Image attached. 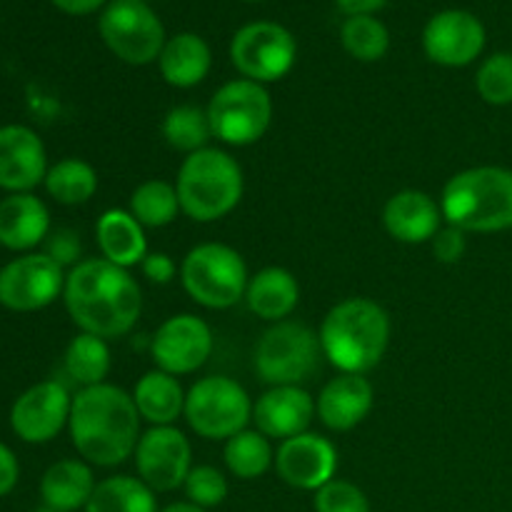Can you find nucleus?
<instances>
[{
  "mask_svg": "<svg viewBox=\"0 0 512 512\" xmlns=\"http://www.w3.org/2000/svg\"><path fill=\"white\" fill-rule=\"evenodd\" d=\"M443 210L423 190H400L383 208V225L398 243H430L443 228Z\"/></svg>",
  "mask_w": 512,
  "mask_h": 512,
  "instance_id": "21",
  "label": "nucleus"
},
{
  "mask_svg": "<svg viewBox=\"0 0 512 512\" xmlns=\"http://www.w3.org/2000/svg\"><path fill=\"white\" fill-rule=\"evenodd\" d=\"M18 475H20V468H18V460H15L13 450H10L8 445L0 443V498H3V495H8L10 490L15 488V483H18Z\"/></svg>",
  "mask_w": 512,
  "mask_h": 512,
  "instance_id": "41",
  "label": "nucleus"
},
{
  "mask_svg": "<svg viewBox=\"0 0 512 512\" xmlns=\"http://www.w3.org/2000/svg\"><path fill=\"white\" fill-rule=\"evenodd\" d=\"M320 338L303 323L280 320L255 345V370L268 385H300L318 365Z\"/></svg>",
  "mask_w": 512,
  "mask_h": 512,
  "instance_id": "9",
  "label": "nucleus"
},
{
  "mask_svg": "<svg viewBox=\"0 0 512 512\" xmlns=\"http://www.w3.org/2000/svg\"><path fill=\"white\" fill-rule=\"evenodd\" d=\"M160 75L173 88H193L203 83L213 65V53L208 43L195 33H178L165 40V48L158 58Z\"/></svg>",
  "mask_w": 512,
  "mask_h": 512,
  "instance_id": "25",
  "label": "nucleus"
},
{
  "mask_svg": "<svg viewBox=\"0 0 512 512\" xmlns=\"http://www.w3.org/2000/svg\"><path fill=\"white\" fill-rule=\"evenodd\" d=\"M348 15H373L375 10L383 8L388 0H335Z\"/></svg>",
  "mask_w": 512,
  "mask_h": 512,
  "instance_id": "43",
  "label": "nucleus"
},
{
  "mask_svg": "<svg viewBox=\"0 0 512 512\" xmlns=\"http://www.w3.org/2000/svg\"><path fill=\"white\" fill-rule=\"evenodd\" d=\"M343 48L360 63H375L390 48V33L373 15H350L340 30Z\"/></svg>",
  "mask_w": 512,
  "mask_h": 512,
  "instance_id": "34",
  "label": "nucleus"
},
{
  "mask_svg": "<svg viewBox=\"0 0 512 512\" xmlns=\"http://www.w3.org/2000/svg\"><path fill=\"white\" fill-rule=\"evenodd\" d=\"M93 470L83 460H58L45 470L40 480V495L45 508L58 512H73L85 508L95 490Z\"/></svg>",
  "mask_w": 512,
  "mask_h": 512,
  "instance_id": "26",
  "label": "nucleus"
},
{
  "mask_svg": "<svg viewBox=\"0 0 512 512\" xmlns=\"http://www.w3.org/2000/svg\"><path fill=\"white\" fill-rule=\"evenodd\" d=\"M210 353H213V330L203 318L190 313L165 320L150 340V355L158 370L175 378L203 368Z\"/></svg>",
  "mask_w": 512,
  "mask_h": 512,
  "instance_id": "14",
  "label": "nucleus"
},
{
  "mask_svg": "<svg viewBox=\"0 0 512 512\" xmlns=\"http://www.w3.org/2000/svg\"><path fill=\"white\" fill-rule=\"evenodd\" d=\"M180 280L185 293L198 305L228 310L245 298L250 275L238 250L223 243H203L183 258Z\"/></svg>",
  "mask_w": 512,
  "mask_h": 512,
  "instance_id": "6",
  "label": "nucleus"
},
{
  "mask_svg": "<svg viewBox=\"0 0 512 512\" xmlns=\"http://www.w3.org/2000/svg\"><path fill=\"white\" fill-rule=\"evenodd\" d=\"M210 130L225 145L245 148L268 133L273 120V100L265 85L255 80H230L215 90L208 105Z\"/></svg>",
  "mask_w": 512,
  "mask_h": 512,
  "instance_id": "7",
  "label": "nucleus"
},
{
  "mask_svg": "<svg viewBox=\"0 0 512 512\" xmlns=\"http://www.w3.org/2000/svg\"><path fill=\"white\" fill-rule=\"evenodd\" d=\"M48 155L38 133L25 125L0 128V188L28 193L45 183Z\"/></svg>",
  "mask_w": 512,
  "mask_h": 512,
  "instance_id": "18",
  "label": "nucleus"
},
{
  "mask_svg": "<svg viewBox=\"0 0 512 512\" xmlns=\"http://www.w3.org/2000/svg\"><path fill=\"white\" fill-rule=\"evenodd\" d=\"M45 253H48L55 263L63 265V268L65 265H73L75 268L80 258L78 233H73V230H58V233H53L48 238V248H45Z\"/></svg>",
  "mask_w": 512,
  "mask_h": 512,
  "instance_id": "39",
  "label": "nucleus"
},
{
  "mask_svg": "<svg viewBox=\"0 0 512 512\" xmlns=\"http://www.w3.org/2000/svg\"><path fill=\"white\" fill-rule=\"evenodd\" d=\"M85 512H158L155 493L140 478L113 475L95 485Z\"/></svg>",
  "mask_w": 512,
  "mask_h": 512,
  "instance_id": "28",
  "label": "nucleus"
},
{
  "mask_svg": "<svg viewBox=\"0 0 512 512\" xmlns=\"http://www.w3.org/2000/svg\"><path fill=\"white\" fill-rule=\"evenodd\" d=\"M225 465L240 480H255L270 470L275 463V453L270 440L260 430H240L230 440H225L223 450Z\"/></svg>",
  "mask_w": 512,
  "mask_h": 512,
  "instance_id": "30",
  "label": "nucleus"
},
{
  "mask_svg": "<svg viewBox=\"0 0 512 512\" xmlns=\"http://www.w3.org/2000/svg\"><path fill=\"white\" fill-rule=\"evenodd\" d=\"M68 428L75 450L85 463L113 468L135 455L140 413L133 395L118 385L100 383L75 395Z\"/></svg>",
  "mask_w": 512,
  "mask_h": 512,
  "instance_id": "2",
  "label": "nucleus"
},
{
  "mask_svg": "<svg viewBox=\"0 0 512 512\" xmlns=\"http://www.w3.org/2000/svg\"><path fill=\"white\" fill-rule=\"evenodd\" d=\"M100 35L128 65L153 63L165 48L163 23L143 0H113L100 15Z\"/></svg>",
  "mask_w": 512,
  "mask_h": 512,
  "instance_id": "10",
  "label": "nucleus"
},
{
  "mask_svg": "<svg viewBox=\"0 0 512 512\" xmlns=\"http://www.w3.org/2000/svg\"><path fill=\"white\" fill-rule=\"evenodd\" d=\"M65 373L70 380L83 388L105 383L110 373V348L103 338L90 333H80L70 340L65 350Z\"/></svg>",
  "mask_w": 512,
  "mask_h": 512,
  "instance_id": "29",
  "label": "nucleus"
},
{
  "mask_svg": "<svg viewBox=\"0 0 512 512\" xmlns=\"http://www.w3.org/2000/svg\"><path fill=\"white\" fill-rule=\"evenodd\" d=\"M133 458L140 480L153 493H170L180 488L193 470V448L185 433L173 425H153L148 433L140 435Z\"/></svg>",
  "mask_w": 512,
  "mask_h": 512,
  "instance_id": "13",
  "label": "nucleus"
},
{
  "mask_svg": "<svg viewBox=\"0 0 512 512\" xmlns=\"http://www.w3.org/2000/svg\"><path fill=\"white\" fill-rule=\"evenodd\" d=\"M70 408H73V398L65 385L58 380H45L28 388L15 400L10 410V425L25 443H50L68 425Z\"/></svg>",
  "mask_w": 512,
  "mask_h": 512,
  "instance_id": "15",
  "label": "nucleus"
},
{
  "mask_svg": "<svg viewBox=\"0 0 512 512\" xmlns=\"http://www.w3.org/2000/svg\"><path fill=\"white\" fill-rule=\"evenodd\" d=\"M183 415L200 438L230 440L253 420V403L238 380L208 375L188 390Z\"/></svg>",
  "mask_w": 512,
  "mask_h": 512,
  "instance_id": "8",
  "label": "nucleus"
},
{
  "mask_svg": "<svg viewBox=\"0 0 512 512\" xmlns=\"http://www.w3.org/2000/svg\"><path fill=\"white\" fill-rule=\"evenodd\" d=\"M50 213L40 198L13 193L0 203V245L8 250H30L48 238Z\"/></svg>",
  "mask_w": 512,
  "mask_h": 512,
  "instance_id": "22",
  "label": "nucleus"
},
{
  "mask_svg": "<svg viewBox=\"0 0 512 512\" xmlns=\"http://www.w3.org/2000/svg\"><path fill=\"white\" fill-rule=\"evenodd\" d=\"M315 512H370V503L358 485L333 478L315 490Z\"/></svg>",
  "mask_w": 512,
  "mask_h": 512,
  "instance_id": "37",
  "label": "nucleus"
},
{
  "mask_svg": "<svg viewBox=\"0 0 512 512\" xmlns=\"http://www.w3.org/2000/svg\"><path fill=\"white\" fill-rule=\"evenodd\" d=\"M185 395L178 378L163 370H150L133 388L140 418L153 425H173L185 413Z\"/></svg>",
  "mask_w": 512,
  "mask_h": 512,
  "instance_id": "27",
  "label": "nucleus"
},
{
  "mask_svg": "<svg viewBox=\"0 0 512 512\" xmlns=\"http://www.w3.org/2000/svg\"><path fill=\"white\" fill-rule=\"evenodd\" d=\"M245 303L253 310L258 318L270 320V323H280L288 318L300 303V285L290 270L270 265L255 273L248 280V290H245Z\"/></svg>",
  "mask_w": 512,
  "mask_h": 512,
  "instance_id": "24",
  "label": "nucleus"
},
{
  "mask_svg": "<svg viewBox=\"0 0 512 512\" xmlns=\"http://www.w3.org/2000/svg\"><path fill=\"white\" fill-rule=\"evenodd\" d=\"M160 512H205V508H200V505H195V503H173V505H168V508H163Z\"/></svg>",
  "mask_w": 512,
  "mask_h": 512,
  "instance_id": "44",
  "label": "nucleus"
},
{
  "mask_svg": "<svg viewBox=\"0 0 512 512\" xmlns=\"http://www.w3.org/2000/svg\"><path fill=\"white\" fill-rule=\"evenodd\" d=\"M65 270L48 253H28L0 268V305L15 313H33L65 290Z\"/></svg>",
  "mask_w": 512,
  "mask_h": 512,
  "instance_id": "12",
  "label": "nucleus"
},
{
  "mask_svg": "<svg viewBox=\"0 0 512 512\" xmlns=\"http://www.w3.org/2000/svg\"><path fill=\"white\" fill-rule=\"evenodd\" d=\"M448 225L463 233H500L512 228V170L480 165L453 175L440 195Z\"/></svg>",
  "mask_w": 512,
  "mask_h": 512,
  "instance_id": "4",
  "label": "nucleus"
},
{
  "mask_svg": "<svg viewBox=\"0 0 512 512\" xmlns=\"http://www.w3.org/2000/svg\"><path fill=\"white\" fill-rule=\"evenodd\" d=\"M130 213L143 228H165L183 213L178 190L168 180H145L130 195Z\"/></svg>",
  "mask_w": 512,
  "mask_h": 512,
  "instance_id": "32",
  "label": "nucleus"
},
{
  "mask_svg": "<svg viewBox=\"0 0 512 512\" xmlns=\"http://www.w3.org/2000/svg\"><path fill=\"white\" fill-rule=\"evenodd\" d=\"M163 138L170 148L188 155L208 148V140L213 138L208 110L195 108V105H178L168 110L163 120Z\"/></svg>",
  "mask_w": 512,
  "mask_h": 512,
  "instance_id": "33",
  "label": "nucleus"
},
{
  "mask_svg": "<svg viewBox=\"0 0 512 512\" xmlns=\"http://www.w3.org/2000/svg\"><path fill=\"white\" fill-rule=\"evenodd\" d=\"M373 403L375 390L365 375L340 373L320 390L315 408L325 428L335 433H348L368 418Z\"/></svg>",
  "mask_w": 512,
  "mask_h": 512,
  "instance_id": "20",
  "label": "nucleus"
},
{
  "mask_svg": "<svg viewBox=\"0 0 512 512\" xmlns=\"http://www.w3.org/2000/svg\"><path fill=\"white\" fill-rule=\"evenodd\" d=\"M45 190L50 193V198L63 205H83L98 190V173L85 160L65 158L48 168Z\"/></svg>",
  "mask_w": 512,
  "mask_h": 512,
  "instance_id": "31",
  "label": "nucleus"
},
{
  "mask_svg": "<svg viewBox=\"0 0 512 512\" xmlns=\"http://www.w3.org/2000/svg\"><path fill=\"white\" fill-rule=\"evenodd\" d=\"M185 495L200 508H215L228 498V480L213 465H198L185 478Z\"/></svg>",
  "mask_w": 512,
  "mask_h": 512,
  "instance_id": "36",
  "label": "nucleus"
},
{
  "mask_svg": "<svg viewBox=\"0 0 512 512\" xmlns=\"http://www.w3.org/2000/svg\"><path fill=\"white\" fill-rule=\"evenodd\" d=\"M430 245H433L435 260L445 265L460 263V258L465 255V248H468V243H465V233L460 228H455V225L440 228L438 235L430 240Z\"/></svg>",
  "mask_w": 512,
  "mask_h": 512,
  "instance_id": "38",
  "label": "nucleus"
},
{
  "mask_svg": "<svg viewBox=\"0 0 512 512\" xmlns=\"http://www.w3.org/2000/svg\"><path fill=\"white\" fill-rule=\"evenodd\" d=\"M53 5L68 15H88L93 10L103 8L105 0H53Z\"/></svg>",
  "mask_w": 512,
  "mask_h": 512,
  "instance_id": "42",
  "label": "nucleus"
},
{
  "mask_svg": "<svg viewBox=\"0 0 512 512\" xmlns=\"http://www.w3.org/2000/svg\"><path fill=\"white\" fill-rule=\"evenodd\" d=\"M423 48L433 63L463 68L483 53L485 28L468 10H443L425 25Z\"/></svg>",
  "mask_w": 512,
  "mask_h": 512,
  "instance_id": "16",
  "label": "nucleus"
},
{
  "mask_svg": "<svg viewBox=\"0 0 512 512\" xmlns=\"http://www.w3.org/2000/svg\"><path fill=\"white\" fill-rule=\"evenodd\" d=\"M95 238L105 260L130 270L140 265L148 255V238L145 228L135 220L130 210H105L95 225Z\"/></svg>",
  "mask_w": 512,
  "mask_h": 512,
  "instance_id": "23",
  "label": "nucleus"
},
{
  "mask_svg": "<svg viewBox=\"0 0 512 512\" xmlns=\"http://www.w3.org/2000/svg\"><path fill=\"white\" fill-rule=\"evenodd\" d=\"M315 400L300 385H278L265 390L253 405V420L265 438L288 440L300 433H308L313 423Z\"/></svg>",
  "mask_w": 512,
  "mask_h": 512,
  "instance_id": "19",
  "label": "nucleus"
},
{
  "mask_svg": "<svg viewBox=\"0 0 512 512\" xmlns=\"http://www.w3.org/2000/svg\"><path fill=\"white\" fill-rule=\"evenodd\" d=\"M63 300L73 323L103 340L130 333L143 313L138 280L105 258L80 260L65 278Z\"/></svg>",
  "mask_w": 512,
  "mask_h": 512,
  "instance_id": "1",
  "label": "nucleus"
},
{
  "mask_svg": "<svg viewBox=\"0 0 512 512\" xmlns=\"http://www.w3.org/2000/svg\"><path fill=\"white\" fill-rule=\"evenodd\" d=\"M320 348L340 373L365 375L383 360L390 343V315L370 298H348L328 310Z\"/></svg>",
  "mask_w": 512,
  "mask_h": 512,
  "instance_id": "3",
  "label": "nucleus"
},
{
  "mask_svg": "<svg viewBox=\"0 0 512 512\" xmlns=\"http://www.w3.org/2000/svg\"><path fill=\"white\" fill-rule=\"evenodd\" d=\"M140 270H143V275L150 283L168 285L173 283L175 273H178V265H175V260L168 253H148L143 263H140Z\"/></svg>",
  "mask_w": 512,
  "mask_h": 512,
  "instance_id": "40",
  "label": "nucleus"
},
{
  "mask_svg": "<svg viewBox=\"0 0 512 512\" xmlns=\"http://www.w3.org/2000/svg\"><path fill=\"white\" fill-rule=\"evenodd\" d=\"M180 210L195 223H213L238 208L243 168L220 148H203L183 160L175 180Z\"/></svg>",
  "mask_w": 512,
  "mask_h": 512,
  "instance_id": "5",
  "label": "nucleus"
},
{
  "mask_svg": "<svg viewBox=\"0 0 512 512\" xmlns=\"http://www.w3.org/2000/svg\"><path fill=\"white\" fill-rule=\"evenodd\" d=\"M298 58V45L288 28L270 20H258L233 35L230 60L248 80L255 83H275L285 78Z\"/></svg>",
  "mask_w": 512,
  "mask_h": 512,
  "instance_id": "11",
  "label": "nucleus"
},
{
  "mask_svg": "<svg viewBox=\"0 0 512 512\" xmlns=\"http://www.w3.org/2000/svg\"><path fill=\"white\" fill-rule=\"evenodd\" d=\"M275 470L290 488L320 490L335 478L338 450L323 435L300 433L280 443Z\"/></svg>",
  "mask_w": 512,
  "mask_h": 512,
  "instance_id": "17",
  "label": "nucleus"
},
{
  "mask_svg": "<svg viewBox=\"0 0 512 512\" xmlns=\"http://www.w3.org/2000/svg\"><path fill=\"white\" fill-rule=\"evenodd\" d=\"M38 512H58V510H53V508H43V510H38Z\"/></svg>",
  "mask_w": 512,
  "mask_h": 512,
  "instance_id": "45",
  "label": "nucleus"
},
{
  "mask_svg": "<svg viewBox=\"0 0 512 512\" xmlns=\"http://www.w3.org/2000/svg\"><path fill=\"white\" fill-rule=\"evenodd\" d=\"M480 98L490 105H510L512 103V55L495 53L480 65L478 78H475Z\"/></svg>",
  "mask_w": 512,
  "mask_h": 512,
  "instance_id": "35",
  "label": "nucleus"
}]
</instances>
